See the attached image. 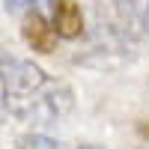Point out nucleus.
Returning a JSON list of instances; mask_svg holds the SVG:
<instances>
[{
	"label": "nucleus",
	"instance_id": "f03ea898",
	"mask_svg": "<svg viewBox=\"0 0 149 149\" xmlns=\"http://www.w3.org/2000/svg\"><path fill=\"white\" fill-rule=\"evenodd\" d=\"M134 39L116 24H98L95 33L86 42V51L74 57V63H84L90 69H116L134 57Z\"/></svg>",
	"mask_w": 149,
	"mask_h": 149
},
{
	"label": "nucleus",
	"instance_id": "39448f33",
	"mask_svg": "<svg viewBox=\"0 0 149 149\" xmlns=\"http://www.w3.org/2000/svg\"><path fill=\"white\" fill-rule=\"evenodd\" d=\"M128 12L134 15V21L143 27V33H149V0H125Z\"/></svg>",
	"mask_w": 149,
	"mask_h": 149
},
{
	"label": "nucleus",
	"instance_id": "423d86ee",
	"mask_svg": "<svg viewBox=\"0 0 149 149\" xmlns=\"http://www.w3.org/2000/svg\"><path fill=\"white\" fill-rule=\"evenodd\" d=\"M21 149H60V143L45 137V134H27L21 140Z\"/></svg>",
	"mask_w": 149,
	"mask_h": 149
},
{
	"label": "nucleus",
	"instance_id": "f257e3e1",
	"mask_svg": "<svg viewBox=\"0 0 149 149\" xmlns=\"http://www.w3.org/2000/svg\"><path fill=\"white\" fill-rule=\"evenodd\" d=\"M0 84L3 107L30 125H60L74 107L69 84L48 78L42 66L9 51H0Z\"/></svg>",
	"mask_w": 149,
	"mask_h": 149
},
{
	"label": "nucleus",
	"instance_id": "6e6552de",
	"mask_svg": "<svg viewBox=\"0 0 149 149\" xmlns=\"http://www.w3.org/2000/svg\"><path fill=\"white\" fill-rule=\"evenodd\" d=\"M78 149H104V146H98V143H81Z\"/></svg>",
	"mask_w": 149,
	"mask_h": 149
},
{
	"label": "nucleus",
	"instance_id": "0eeeda50",
	"mask_svg": "<svg viewBox=\"0 0 149 149\" xmlns=\"http://www.w3.org/2000/svg\"><path fill=\"white\" fill-rule=\"evenodd\" d=\"M39 3H45V0H3L6 12H18V9H36Z\"/></svg>",
	"mask_w": 149,
	"mask_h": 149
},
{
	"label": "nucleus",
	"instance_id": "7ed1b4c3",
	"mask_svg": "<svg viewBox=\"0 0 149 149\" xmlns=\"http://www.w3.org/2000/svg\"><path fill=\"white\" fill-rule=\"evenodd\" d=\"M51 27L57 39H78L84 33V12L74 0H57L54 3V21Z\"/></svg>",
	"mask_w": 149,
	"mask_h": 149
},
{
	"label": "nucleus",
	"instance_id": "20e7f679",
	"mask_svg": "<svg viewBox=\"0 0 149 149\" xmlns=\"http://www.w3.org/2000/svg\"><path fill=\"white\" fill-rule=\"evenodd\" d=\"M24 42H27L33 51H39V54H51L54 45H57V33L39 12H30V15L24 18Z\"/></svg>",
	"mask_w": 149,
	"mask_h": 149
}]
</instances>
